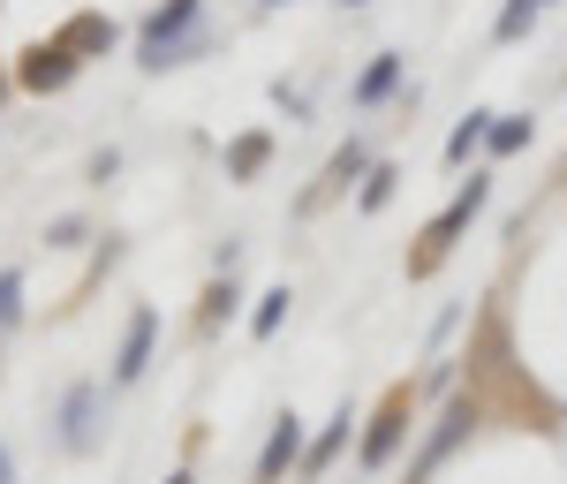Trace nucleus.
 <instances>
[{
	"label": "nucleus",
	"mask_w": 567,
	"mask_h": 484,
	"mask_svg": "<svg viewBox=\"0 0 567 484\" xmlns=\"http://www.w3.org/2000/svg\"><path fill=\"white\" fill-rule=\"evenodd\" d=\"M484 205H492V175H484V167H470V182L446 197V213H439V220L416 235V258H409V272H416V280H424V272H439V265H446V250L470 235V220H477Z\"/></svg>",
	"instance_id": "2"
},
{
	"label": "nucleus",
	"mask_w": 567,
	"mask_h": 484,
	"mask_svg": "<svg viewBox=\"0 0 567 484\" xmlns=\"http://www.w3.org/2000/svg\"><path fill=\"white\" fill-rule=\"evenodd\" d=\"M167 484H189V470H175V477H167Z\"/></svg>",
	"instance_id": "25"
},
{
	"label": "nucleus",
	"mask_w": 567,
	"mask_h": 484,
	"mask_svg": "<svg viewBox=\"0 0 567 484\" xmlns=\"http://www.w3.org/2000/svg\"><path fill=\"white\" fill-rule=\"evenodd\" d=\"M189 53H205V0H159L136 23V69H182Z\"/></svg>",
	"instance_id": "1"
},
{
	"label": "nucleus",
	"mask_w": 567,
	"mask_h": 484,
	"mask_svg": "<svg viewBox=\"0 0 567 484\" xmlns=\"http://www.w3.org/2000/svg\"><path fill=\"white\" fill-rule=\"evenodd\" d=\"M363 175H371V144H363V136H349V144L326 159V189H349V182H363Z\"/></svg>",
	"instance_id": "14"
},
{
	"label": "nucleus",
	"mask_w": 567,
	"mask_h": 484,
	"mask_svg": "<svg viewBox=\"0 0 567 484\" xmlns=\"http://www.w3.org/2000/svg\"><path fill=\"white\" fill-rule=\"evenodd\" d=\"M0 99H8V69H0Z\"/></svg>",
	"instance_id": "26"
},
{
	"label": "nucleus",
	"mask_w": 567,
	"mask_h": 484,
	"mask_svg": "<svg viewBox=\"0 0 567 484\" xmlns=\"http://www.w3.org/2000/svg\"><path fill=\"white\" fill-rule=\"evenodd\" d=\"M235 303H243V288H235V272H227V280H213V288H205V326H227V318H235Z\"/></svg>",
	"instance_id": "19"
},
{
	"label": "nucleus",
	"mask_w": 567,
	"mask_h": 484,
	"mask_svg": "<svg viewBox=\"0 0 567 484\" xmlns=\"http://www.w3.org/2000/svg\"><path fill=\"white\" fill-rule=\"evenodd\" d=\"M53 424H61V446L69 454H91V446L106 440V387L99 379H76L61 394V409H53Z\"/></svg>",
	"instance_id": "5"
},
{
	"label": "nucleus",
	"mask_w": 567,
	"mask_h": 484,
	"mask_svg": "<svg viewBox=\"0 0 567 484\" xmlns=\"http://www.w3.org/2000/svg\"><path fill=\"white\" fill-rule=\"evenodd\" d=\"M288 303H296L288 288H265L258 310H250V333H258V341H272V333H280V318H288Z\"/></svg>",
	"instance_id": "18"
},
{
	"label": "nucleus",
	"mask_w": 567,
	"mask_h": 484,
	"mask_svg": "<svg viewBox=\"0 0 567 484\" xmlns=\"http://www.w3.org/2000/svg\"><path fill=\"white\" fill-rule=\"evenodd\" d=\"M303 416L288 409V416H272V432H265V454H258V484H280L288 470H303Z\"/></svg>",
	"instance_id": "8"
},
{
	"label": "nucleus",
	"mask_w": 567,
	"mask_h": 484,
	"mask_svg": "<svg viewBox=\"0 0 567 484\" xmlns=\"http://www.w3.org/2000/svg\"><path fill=\"white\" fill-rule=\"evenodd\" d=\"M529 144H537V122H529V114H492V136H484L492 159H515V152H529Z\"/></svg>",
	"instance_id": "12"
},
{
	"label": "nucleus",
	"mask_w": 567,
	"mask_h": 484,
	"mask_svg": "<svg viewBox=\"0 0 567 484\" xmlns=\"http://www.w3.org/2000/svg\"><path fill=\"white\" fill-rule=\"evenodd\" d=\"M349 432H355V409H349V401H341V409L326 416V432H318V440L303 446V477H326V470H333V454L349 446Z\"/></svg>",
	"instance_id": "10"
},
{
	"label": "nucleus",
	"mask_w": 567,
	"mask_h": 484,
	"mask_svg": "<svg viewBox=\"0 0 567 484\" xmlns=\"http://www.w3.org/2000/svg\"><path fill=\"white\" fill-rule=\"evenodd\" d=\"M393 189H401V167H393V159H371V175L355 182V205H363V213H386Z\"/></svg>",
	"instance_id": "15"
},
{
	"label": "nucleus",
	"mask_w": 567,
	"mask_h": 484,
	"mask_svg": "<svg viewBox=\"0 0 567 484\" xmlns=\"http://www.w3.org/2000/svg\"><path fill=\"white\" fill-rule=\"evenodd\" d=\"M477 424H484V401H477V394H446L439 424L424 432V446H416V470H409V484H424V477H432V470H439V462H446V454H454L462 440H470Z\"/></svg>",
	"instance_id": "3"
},
{
	"label": "nucleus",
	"mask_w": 567,
	"mask_h": 484,
	"mask_svg": "<svg viewBox=\"0 0 567 484\" xmlns=\"http://www.w3.org/2000/svg\"><path fill=\"white\" fill-rule=\"evenodd\" d=\"M265 159H272V130H243L227 144V182H258Z\"/></svg>",
	"instance_id": "11"
},
{
	"label": "nucleus",
	"mask_w": 567,
	"mask_h": 484,
	"mask_svg": "<svg viewBox=\"0 0 567 484\" xmlns=\"http://www.w3.org/2000/svg\"><path fill=\"white\" fill-rule=\"evenodd\" d=\"M424 394H454V363H432L424 371Z\"/></svg>",
	"instance_id": "23"
},
{
	"label": "nucleus",
	"mask_w": 567,
	"mask_h": 484,
	"mask_svg": "<svg viewBox=\"0 0 567 484\" xmlns=\"http://www.w3.org/2000/svg\"><path fill=\"white\" fill-rule=\"evenodd\" d=\"M401 76H409V53H371V69L349 84L355 106H386L393 91H401Z\"/></svg>",
	"instance_id": "9"
},
{
	"label": "nucleus",
	"mask_w": 567,
	"mask_h": 484,
	"mask_svg": "<svg viewBox=\"0 0 567 484\" xmlns=\"http://www.w3.org/2000/svg\"><path fill=\"white\" fill-rule=\"evenodd\" d=\"M349 8H363V0H349Z\"/></svg>",
	"instance_id": "29"
},
{
	"label": "nucleus",
	"mask_w": 567,
	"mask_h": 484,
	"mask_svg": "<svg viewBox=\"0 0 567 484\" xmlns=\"http://www.w3.org/2000/svg\"><path fill=\"white\" fill-rule=\"evenodd\" d=\"M484 136H492V114L470 106V114L454 122V136H446V167H470V152H484Z\"/></svg>",
	"instance_id": "13"
},
{
	"label": "nucleus",
	"mask_w": 567,
	"mask_h": 484,
	"mask_svg": "<svg viewBox=\"0 0 567 484\" xmlns=\"http://www.w3.org/2000/svg\"><path fill=\"white\" fill-rule=\"evenodd\" d=\"M272 99L296 114V122H310V91H296V84H272Z\"/></svg>",
	"instance_id": "22"
},
{
	"label": "nucleus",
	"mask_w": 567,
	"mask_h": 484,
	"mask_svg": "<svg viewBox=\"0 0 567 484\" xmlns=\"http://www.w3.org/2000/svg\"><path fill=\"white\" fill-rule=\"evenodd\" d=\"M409 416H416V387H386V401H379V416H371V432H363V446H355V462L379 477L393 454H401V440H409Z\"/></svg>",
	"instance_id": "4"
},
{
	"label": "nucleus",
	"mask_w": 567,
	"mask_h": 484,
	"mask_svg": "<svg viewBox=\"0 0 567 484\" xmlns=\"http://www.w3.org/2000/svg\"><path fill=\"white\" fill-rule=\"evenodd\" d=\"M61 39L76 53H106L114 45V16H76V23H61Z\"/></svg>",
	"instance_id": "17"
},
{
	"label": "nucleus",
	"mask_w": 567,
	"mask_h": 484,
	"mask_svg": "<svg viewBox=\"0 0 567 484\" xmlns=\"http://www.w3.org/2000/svg\"><path fill=\"white\" fill-rule=\"evenodd\" d=\"M152 341H159V310L136 303L130 326H122V349H114V387H136V379L152 371Z\"/></svg>",
	"instance_id": "7"
},
{
	"label": "nucleus",
	"mask_w": 567,
	"mask_h": 484,
	"mask_svg": "<svg viewBox=\"0 0 567 484\" xmlns=\"http://www.w3.org/2000/svg\"><path fill=\"white\" fill-rule=\"evenodd\" d=\"M537 8H553V0H537Z\"/></svg>",
	"instance_id": "28"
},
{
	"label": "nucleus",
	"mask_w": 567,
	"mask_h": 484,
	"mask_svg": "<svg viewBox=\"0 0 567 484\" xmlns=\"http://www.w3.org/2000/svg\"><path fill=\"white\" fill-rule=\"evenodd\" d=\"M265 8H280V0H265Z\"/></svg>",
	"instance_id": "27"
},
{
	"label": "nucleus",
	"mask_w": 567,
	"mask_h": 484,
	"mask_svg": "<svg viewBox=\"0 0 567 484\" xmlns=\"http://www.w3.org/2000/svg\"><path fill=\"white\" fill-rule=\"evenodd\" d=\"M0 484H16V454H8V440H0Z\"/></svg>",
	"instance_id": "24"
},
{
	"label": "nucleus",
	"mask_w": 567,
	"mask_h": 484,
	"mask_svg": "<svg viewBox=\"0 0 567 484\" xmlns=\"http://www.w3.org/2000/svg\"><path fill=\"white\" fill-rule=\"evenodd\" d=\"M537 16H545L537 0H507V8L492 16V39H499V45H523L529 31H537Z\"/></svg>",
	"instance_id": "16"
},
{
	"label": "nucleus",
	"mask_w": 567,
	"mask_h": 484,
	"mask_svg": "<svg viewBox=\"0 0 567 484\" xmlns=\"http://www.w3.org/2000/svg\"><path fill=\"white\" fill-rule=\"evenodd\" d=\"M76 69H84V53L53 31V39H39L23 61H16V84H23V91H69V84H76Z\"/></svg>",
	"instance_id": "6"
},
{
	"label": "nucleus",
	"mask_w": 567,
	"mask_h": 484,
	"mask_svg": "<svg viewBox=\"0 0 567 484\" xmlns=\"http://www.w3.org/2000/svg\"><path fill=\"white\" fill-rule=\"evenodd\" d=\"M45 243H53V250H76V243H84V220H53V227H45Z\"/></svg>",
	"instance_id": "21"
},
{
	"label": "nucleus",
	"mask_w": 567,
	"mask_h": 484,
	"mask_svg": "<svg viewBox=\"0 0 567 484\" xmlns=\"http://www.w3.org/2000/svg\"><path fill=\"white\" fill-rule=\"evenodd\" d=\"M16 318H23V272L8 265V272H0V333H8Z\"/></svg>",
	"instance_id": "20"
}]
</instances>
